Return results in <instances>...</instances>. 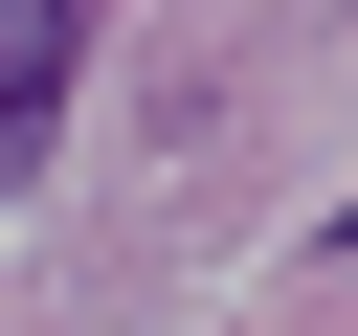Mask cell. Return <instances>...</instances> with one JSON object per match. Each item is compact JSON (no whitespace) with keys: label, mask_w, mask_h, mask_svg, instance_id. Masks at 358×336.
<instances>
[{"label":"cell","mask_w":358,"mask_h":336,"mask_svg":"<svg viewBox=\"0 0 358 336\" xmlns=\"http://www.w3.org/2000/svg\"><path fill=\"white\" fill-rule=\"evenodd\" d=\"M67 67H90V0H0V202H22L45 134H67Z\"/></svg>","instance_id":"obj_1"}]
</instances>
